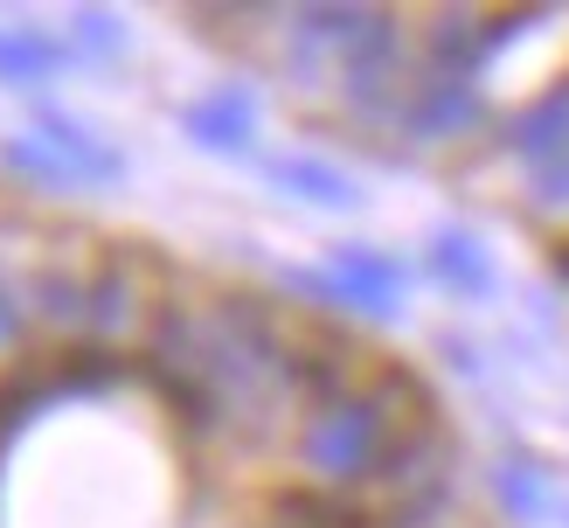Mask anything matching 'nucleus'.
<instances>
[{"instance_id":"8","label":"nucleus","mask_w":569,"mask_h":528,"mask_svg":"<svg viewBox=\"0 0 569 528\" xmlns=\"http://www.w3.org/2000/svg\"><path fill=\"white\" fill-rule=\"evenodd\" d=\"M278 181H292V195H312V202H348L340 175H327V167H312V160H278Z\"/></svg>"},{"instance_id":"3","label":"nucleus","mask_w":569,"mask_h":528,"mask_svg":"<svg viewBox=\"0 0 569 528\" xmlns=\"http://www.w3.org/2000/svg\"><path fill=\"white\" fill-rule=\"evenodd\" d=\"M250 119H258V104H250L243 83H230V91H209V98H194V104H188V132L202 139V147H216V153L243 147Z\"/></svg>"},{"instance_id":"5","label":"nucleus","mask_w":569,"mask_h":528,"mask_svg":"<svg viewBox=\"0 0 569 528\" xmlns=\"http://www.w3.org/2000/svg\"><path fill=\"white\" fill-rule=\"evenodd\" d=\"M56 63H63V49L42 42V36H28V28L0 36V77H8V83H42V77H56Z\"/></svg>"},{"instance_id":"1","label":"nucleus","mask_w":569,"mask_h":528,"mask_svg":"<svg viewBox=\"0 0 569 528\" xmlns=\"http://www.w3.org/2000/svg\"><path fill=\"white\" fill-rule=\"evenodd\" d=\"M389 445H396V431H389V410L376 397H340L327 410H312L299 452L320 480H368V472H382Z\"/></svg>"},{"instance_id":"10","label":"nucleus","mask_w":569,"mask_h":528,"mask_svg":"<svg viewBox=\"0 0 569 528\" xmlns=\"http://www.w3.org/2000/svg\"><path fill=\"white\" fill-rule=\"evenodd\" d=\"M14 333H21V306H14V299H0V348H8Z\"/></svg>"},{"instance_id":"7","label":"nucleus","mask_w":569,"mask_h":528,"mask_svg":"<svg viewBox=\"0 0 569 528\" xmlns=\"http://www.w3.org/2000/svg\"><path fill=\"white\" fill-rule=\"evenodd\" d=\"M8 167H14V175H28V181H42V188H70V167L56 160L42 139H14V147H8Z\"/></svg>"},{"instance_id":"6","label":"nucleus","mask_w":569,"mask_h":528,"mask_svg":"<svg viewBox=\"0 0 569 528\" xmlns=\"http://www.w3.org/2000/svg\"><path fill=\"white\" fill-rule=\"evenodd\" d=\"M111 382H119V355L111 348H77L63 369L49 376L56 397H98V389H111Z\"/></svg>"},{"instance_id":"9","label":"nucleus","mask_w":569,"mask_h":528,"mask_svg":"<svg viewBox=\"0 0 569 528\" xmlns=\"http://www.w3.org/2000/svg\"><path fill=\"white\" fill-rule=\"evenodd\" d=\"M77 42L83 49H119L126 36H119V21H111V14H77Z\"/></svg>"},{"instance_id":"2","label":"nucleus","mask_w":569,"mask_h":528,"mask_svg":"<svg viewBox=\"0 0 569 528\" xmlns=\"http://www.w3.org/2000/svg\"><path fill=\"white\" fill-rule=\"evenodd\" d=\"M42 147L70 167V181H91V188H104V181H119L126 175V160L111 153V147H98L91 132H83L77 119H63V111H42Z\"/></svg>"},{"instance_id":"4","label":"nucleus","mask_w":569,"mask_h":528,"mask_svg":"<svg viewBox=\"0 0 569 528\" xmlns=\"http://www.w3.org/2000/svg\"><path fill=\"white\" fill-rule=\"evenodd\" d=\"M132 320V278L119 265H104L98 278H83V327L91 333H111Z\"/></svg>"}]
</instances>
